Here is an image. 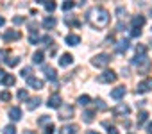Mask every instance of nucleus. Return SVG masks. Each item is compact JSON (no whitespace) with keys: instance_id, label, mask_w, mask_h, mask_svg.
<instances>
[{"instance_id":"obj_1","label":"nucleus","mask_w":152,"mask_h":134,"mask_svg":"<svg viewBox=\"0 0 152 134\" xmlns=\"http://www.w3.org/2000/svg\"><path fill=\"white\" fill-rule=\"evenodd\" d=\"M86 22L93 29H106L109 25V13H107V9L95 6L86 13Z\"/></svg>"},{"instance_id":"obj_2","label":"nucleus","mask_w":152,"mask_h":134,"mask_svg":"<svg viewBox=\"0 0 152 134\" xmlns=\"http://www.w3.org/2000/svg\"><path fill=\"white\" fill-rule=\"evenodd\" d=\"M111 63V55L109 54H99L91 59V64L95 66V68H106V66Z\"/></svg>"},{"instance_id":"obj_3","label":"nucleus","mask_w":152,"mask_h":134,"mask_svg":"<svg viewBox=\"0 0 152 134\" xmlns=\"http://www.w3.org/2000/svg\"><path fill=\"white\" fill-rule=\"evenodd\" d=\"M131 63L136 64L138 68H140V72H143V74L148 70V66H150V61L147 59V55H145V57H138V55H134V57L131 59Z\"/></svg>"},{"instance_id":"obj_4","label":"nucleus","mask_w":152,"mask_h":134,"mask_svg":"<svg viewBox=\"0 0 152 134\" xmlns=\"http://www.w3.org/2000/svg\"><path fill=\"white\" fill-rule=\"evenodd\" d=\"M97 81L102 82V84H111V82L116 81V74H115L113 70H106V72H102V74L97 77Z\"/></svg>"},{"instance_id":"obj_5","label":"nucleus","mask_w":152,"mask_h":134,"mask_svg":"<svg viewBox=\"0 0 152 134\" xmlns=\"http://www.w3.org/2000/svg\"><path fill=\"white\" fill-rule=\"evenodd\" d=\"M73 106H70V104H64V106H61L59 107V113H57V116L61 118V120H70V118H73Z\"/></svg>"},{"instance_id":"obj_6","label":"nucleus","mask_w":152,"mask_h":134,"mask_svg":"<svg viewBox=\"0 0 152 134\" xmlns=\"http://www.w3.org/2000/svg\"><path fill=\"white\" fill-rule=\"evenodd\" d=\"M111 111H113L115 116H125V114L131 113V107H129L127 104H118V106H115Z\"/></svg>"},{"instance_id":"obj_7","label":"nucleus","mask_w":152,"mask_h":134,"mask_svg":"<svg viewBox=\"0 0 152 134\" xmlns=\"http://www.w3.org/2000/svg\"><path fill=\"white\" fill-rule=\"evenodd\" d=\"M138 93H148V91H152V79L150 77H147L145 81H141L140 84H138V90H136Z\"/></svg>"},{"instance_id":"obj_8","label":"nucleus","mask_w":152,"mask_h":134,"mask_svg":"<svg viewBox=\"0 0 152 134\" xmlns=\"http://www.w3.org/2000/svg\"><path fill=\"white\" fill-rule=\"evenodd\" d=\"M43 72H45V77H47L50 82H56V81H57V72L52 68V66L45 64V66H43Z\"/></svg>"},{"instance_id":"obj_9","label":"nucleus","mask_w":152,"mask_h":134,"mask_svg":"<svg viewBox=\"0 0 152 134\" xmlns=\"http://www.w3.org/2000/svg\"><path fill=\"white\" fill-rule=\"evenodd\" d=\"M57 132H59V134H77V132H79V125H75V123L63 125Z\"/></svg>"},{"instance_id":"obj_10","label":"nucleus","mask_w":152,"mask_h":134,"mask_svg":"<svg viewBox=\"0 0 152 134\" xmlns=\"http://www.w3.org/2000/svg\"><path fill=\"white\" fill-rule=\"evenodd\" d=\"M29 27H31V34H29V43H31V45H36L38 41H41V38H39V34H38V31L34 29V27H36V23H29Z\"/></svg>"},{"instance_id":"obj_11","label":"nucleus","mask_w":152,"mask_h":134,"mask_svg":"<svg viewBox=\"0 0 152 134\" xmlns=\"http://www.w3.org/2000/svg\"><path fill=\"white\" fill-rule=\"evenodd\" d=\"M47 106H48V107H52V109H54V107H56V109H59V107L63 106V104H61V97H59L57 93L50 95V97H48V102H47Z\"/></svg>"},{"instance_id":"obj_12","label":"nucleus","mask_w":152,"mask_h":134,"mask_svg":"<svg viewBox=\"0 0 152 134\" xmlns=\"http://www.w3.org/2000/svg\"><path fill=\"white\" fill-rule=\"evenodd\" d=\"M22 38V34L18 32V31H7L6 34H4V41L6 43H9V41H18Z\"/></svg>"},{"instance_id":"obj_13","label":"nucleus","mask_w":152,"mask_h":134,"mask_svg":"<svg viewBox=\"0 0 152 134\" xmlns=\"http://www.w3.org/2000/svg\"><path fill=\"white\" fill-rule=\"evenodd\" d=\"M115 50L118 52V54H125L127 50H129V39H120L118 43H116V47H115Z\"/></svg>"},{"instance_id":"obj_14","label":"nucleus","mask_w":152,"mask_h":134,"mask_svg":"<svg viewBox=\"0 0 152 134\" xmlns=\"http://www.w3.org/2000/svg\"><path fill=\"white\" fill-rule=\"evenodd\" d=\"M56 23H57V20H56L54 16H45L43 22H41V27H43V29H54Z\"/></svg>"},{"instance_id":"obj_15","label":"nucleus","mask_w":152,"mask_h":134,"mask_svg":"<svg viewBox=\"0 0 152 134\" xmlns=\"http://www.w3.org/2000/svg\"><path fill=\"white\" fill-rule=\"evenodd\" d=\"M143 25H145V16H141V15H138V16H134L131 20V27L132 29H141Z\"/></svg>"},{"instance_id":"obj_16","label":"nucleus","mask_w":152,"mask_h":134,"mask_svg":"<svg viewBox=\"0 0 152 134\" xmlns=\"http://www.w3.org/2000/svg\"><path fill=\"white\" fill-rule=\"evenodd\" d=\"M27 84H29L31 88H34V90H41L45 82H43L41 79H38V77H34V75H32L31 79H27Z\"/></svg>"},{"instance_id":"obj_17","label":"nucleus","mask_w":152,"mask_h":134,"mask_svg":"<svg viewBox=\"0 0 152 134\" xmlns=\"http://www.w3.org/2000/svg\"><path fill=\"white\" fill-rule=\"evenodd\" d=\"M124 95H125V86H116L115 90H111V98L115 100H120Z\"/></svg>"},{"instance_id":"obj_18","label":"nucleus","mask_w":152,"mask_h":134,"mask_svg":"<svg viewBox=\"0 0 152 134\" xmlns=\"http://www.w3.org/2000/svg\"><path fill=\"white\" fill-rule=\"evenodd\" d=\"M72 63H73V55H72V54H63L61 59H59V66H63V68L70 66Z\"/></svg>"},{"instance_id":"obj_19","label":"nucleus","mask_w":152,"mask_h":134,"mask_svg":"<svg viewBox=\"0 0 152 134\" xmlns=\"http://www.w3.org/2000/svg\"><path fill=\"white\" fill-rule=\"evenodd\" d=\"M9 118H11L13 122H18V120L22 118V109H20V107H16V106H15V107H11V109H9Z\"/></svg>"},{"instance_id":"obj_20","label":"nucleus","mask_w":152,"mask_h":134,"mask_svg":"<svg viewBox=\"0 0 152 134\" xmlns=\"http://www.w3.org/2000/svg\"><path fill=\"white\" fill-rule=\"evenodd\" d=\"M64 41H66L68 45L75 47V45H79V43H81V36H77V34H68V36L64 38Z\"/></svg>"},{"instance_id":"obj_21","label":"nucleus","mask_w":152,"mask_h":134,"mask_svg":"<svg viewBox=\"0 0 152 134\" xmlns=\"http://www.w3.org/2000/svg\"><path fill=\"white\" fill-rule=\"evenodd\" d=\"M39 104H41V98H39V97H31V98H29V102H27V109H29V111H32V109H36Z\"/></svg>"},{"instance_id":"obj_22","label":"nucleus","mask_w":152,"mask_h":134,"mask_svg":"<svg viewBox=\"0 0 152 134\" xmlns=\"http://www.w3.org/2000/svg\"><path fill=\"white\" fill-rule=\"evenodd\" d=\"M95 113H97V109H88V111H84V113H83V120H84L86 123H91L93 118H95Z\"/></svg>"},{"instance_id":"obj_23","label":"nucleus","mask_w":152,"mask_h":134,"mask_svg":"<svg viewBox=\"0 0 152 134\" xmlns=\"http://www.w3.org/2000/svg\"><path fill=\"white\" fill-rule=\"evenodd\" d=\"M64 23H66V25H70V27H79V25H81V22H79V20H75L72 15L64 16Z\"/></svg>"},{"instance_id":"obj_24","label":"nucleus","mask_w":152,"mask_h":134,"mask_svg":"<svg viewBox=\"0 0 152 134\" xmlns=\"http://www.w3.org/2000/svg\"><path fill=\"white\" fill-rule=\"evenodd\" d=\"M43 57H45V54H43L41 50H36V52L32 54V63H34V64H39V63H43Z\"/></svg>"},{"instance_id":"obj_25","label":"nucleus","mask_w":152,"mask_h":134,"mask_svg":"<svg viewBox=\"0 0 152 134\" xmlns=\"http://www.w3.org/2000/svg\"><path fill=\"white\" fill-rule=\"evenodd\" d=\"M4 63L9 66V68H15V66H18V64H20V57H7Z\"/></svg>"},{"instance_id":"obj_26","label":"nucleus","mask_w":152,"mask_h":134,"mask_svg":"<svg viewBox=\"0 0 152 134\" xmlns=\"http://www.w3.org/2000/svg\"><path fill=\"white\" fill-rule=\"evenodd\" d=\"M41 4H43V7H45L48 13L56 11V2H50V0H41Z\"/></svg>"},{"instance_id":"obj_27","label":"nucleus","mask_w":152,"mask_h":134,"mask_svg":"<svg viewBox=\"0 0 152 134\" xmlns=\"http://www.w3.org/2000/svg\"><path fill=\"white\" fill-rule=\"evenodd\" d=\"M20 75H22L25 81H27V79H31V77H32V68H31V66H25V68H22Z\"/></svg>"},{"instance_id":"obj_28","label":"nucleus","mask_w":152,"mask_h":134,"mask_svg":"<svg viewBox=\"0 0 152 134\" xmlns=\"http://www.w3.org/2000/svg\"><path fill=\"white\" fill-rule=\"evenodd\" d=\"M136 55L138 57H145L147 55V47L145 45H136Z\"/></svg>"},{"instance_id":"obj_29","label":"nucleus","mask_w":152,"mask_h":134,"mask_svg":"<svg viewBox=\"0 0 152 134\" xmlns=\"http://www.w3.org/2000/svg\"><path fill=\"white\" fill-rule=\"evenodd\" d=\"M90 100H91V98H90L88 95H81V97L77 98V104H79L81 107H84V106H88V104H90Z\"/></svg>"},{"instance_id":"obj_30","label":"nucleus","mask_w":152,"mask_h":134,"mask_svg":"<svg viewBox=\"0 0 152 134\" xmlns=\"http://www.w3.org/2000/svg\"><path fill=\"white\" fill-rule=\"evenodd\" d=\"M147 118H148V113L147 111H140V114H138V125H143L147 122Z\"/></svg>"},{"instance_id":"obj_31","label":"nucleus","mask_w":152,"mask_h":134,"mask_svg":"<svg viewBox=\"0 0 152 134\" xmlns=\"http://www.w3.org/2000/svg\"><path fill=\"white\" fill-rule=\"evenodd\" d=\"M15 82H16V77L11 75V74H7V77H6V81H4V86H13Z\"/></svg>"},{"instance_id":"obj_32","label":"nucleus","mask_w":152,"mask_h":134,"mask_svg":"<svg viewBox=\"0 0 152 134\" xmlns=\"http://www.w3.org/2000/svg\"><path fill=\"white\" fill-rule=\"evenodd\" d=\"M38 125H41V127H43V125H50V116H48V114H43V116L38 120Z\"/></svg>"},{"instance_id":"obj_33","label":"nucleus","mask_w":152,"mask_h":134,"mask_svg":"<svg viewBox=\"0 0 152 134\" xmlns=\"http://www.w3.org/2000/svg\"><path fill=\"white\" fill-rule=\"evenodd\" d=\"M2 132H4V134H16V127H15V125H6Z\"/></svg>"},{"instance_id":"obj_34","label":"nucleus","mask_w":152,"mask_h":134,"mask_svg":"<svg viewBox=\"0 0 152 134\" xmlns=\"http://www.w3.org/2000/svg\"><path fill=\"white\" fill-rule=\"evenodd\" d=\"M18 98L23 102V100H29V93H27V90H20L18 91Z\"/></svg>"},{"instance_id":"obj_35","label":"nucleus","mask_w":152,"mask_h":134,"mask_svg":"<svg viewBox=\"0 0 152 134\" xmlns=\"http://www.w3.org/2000/svg\"><path fill=\"white\" fill-rule=\"evenodd\" d=\"M0 100L9 102V100H11V93H9V91H0Z\"/></svg>"},{"instance_id":"obj_36","label":"nucleus","mask_w":152,"mask_h":134,"mask_svg":"<svg viewBox=\"0 0 152 134\" xmlns=\"http://www.w3.org/2000/svg\"><path fill=\"white\" fill-rule=\"evenodd\" d=\"M75 7V2H70V0H66V2L63 4V11H70Z\"/></svg>"},{"instance_id":"obj_37","label":"nucleus","mask_w":152,"mask_h":134,"mask_svg":"<svg viewBox=\"0 0 152 134\" xmlns=\"http://www.w3.org/2000/svg\"><path fill=\"white\" fill-rule=\"evenodd\" d=\"M54 130H56V125H54V123H50V125H47V127H45V132H43V134H54Z\"/></svg>"},{"instance_id":"obj_38","label":"nucleus","mask_w":152,"mask_h":134,"mask_svg":"<svg viewBox=\"0 0 152 134\" xmlns=\"http://www.w3.org/2000/svg\"><path fill=\"white\" fill-rule=\"evenodd\" d=\"M41 43H45V47H50L52 45V38L50 36H45V38H41Z\"/></svg>"},{"instance_id":"obj_39","label":"nucleus","mask_w":152,"mask_h":134,"mask_svg":"<svg viewBox=\"0 0 152 134\" xmlns=\"http://www.w3.org/2000/svg\"><path fill=\"white\" fill-rule=\"evenodd\" d=\"M116 15H118V18H124V15H125V7H116Z\"/></svg>"},{"instance_id":"obj_40","label":"nucleus","mask_w":152,"mask_h":134,"mask_svg":"<svg viewBox=\"0 0 152 134\" xmlns=\"http://www.w3.org/2000/svg\"><path fill=\"white\" fill-rule=\"evenodd\" d=\"M131 36H132V38L141 36V29H131Z\"/></svg>"},{"instance_id":"obj_41","label":"nucleus","mask_w":152,"mask_h":134,"mask_svg":"<svg viewBox=\"0 0 152 134\" xmlns=\"http://www.w3.org/2000/svg\"><path fill=\"white\" fill-rule=\"evenodd\" d=\"M95 106H97L99 109H106V104H104L100 98H97V100H95ZM97 107H95V109H97Z\"/></svg>"},{"instance_id":"obj_42","label":"nucleus","mask_w":152,"mask_h":134,"mask_svg":"<svg viewBox=\"0 0 152 134\" xmlns=\"http://www.w3.org/2000/svg\"><path fill=\"white\" fill-rule=\"evenodd\" d=\"M6 77H7V74H6L4 70H0V84H4V81H6Z\"/></svg>"},{"instance_id":"obj_43","label":"nucleus","mask_w":152,"mask_h":134,"mask_svg":"<svg viewBox=\"0 0 152 134\" xmlns=\"http://www.w3.org/2000/svg\"><path fill=\"white\" fill-rule=\"evenodd\" d=\"M107 134H120L116 127H107Z\"/></svg>"},{"instance_id":"obj_44","label":"nucleus","mask_w":152,"mask_h":134,"mask_svg":"<svg viewBox=\"0 0 152 134\" xmlns=\"http://www.w3.org/2000/svg\"><path fill=\"white\" fill-rule=\"evenodd\" d=\"M7 54H9V52H7V50H0V63H2V61H6V59H4V57H6V55H7Z\"/></svg>"},{"instance_id":"obj_45","label":"nucleus","mask_w":152,"mask_h":134,"mask_svg":"<svg viewBox=\"0 0 152 134\" xmlns=\"http://www.w3.org/2000/svg\"><path fill=\"white\" fill-rule=\"evenodd\" d=\"M13 22H15V23H16V25H20V23H23V22H25V20H23V18H22V16H16V18H13Z\"/></svg>"},{"instance_id":"obj_46","label":"nucleus","mask_w":152,"mask_h":134,"mask_svg":"<svg viewBox=\"0 0 152 134\" xmlns=\"http://www.w3.org/2000/svg\"><path fill=\"white\" fill-rule=\"evenodd\" d=\"M56 54H57V48H56V47H52V48H50V55H52V57H54V55H56Z\"/></svg>"},{"instance_id":"obj_47","label":"nucleus","mask_w":152,"mask_h":134,"mask_svg":"<svg viewBox=\"0 0 152 134\" xmlns=\"http://www.w3.org/2000/svg\"><path fill=\"white\" fill-rule=\"evenodd\" d=\"M147 132H148V134H152V122H150V123H147Z\"/></svg>"},{"instance_id":"obj_48","label":"nucleus","mask_w":152,"mask_h":134,"mask_svg":"<svg viewBox=\"0 0 152 134\" xmlns=\"http://www.w3.org/2000/svg\"><path fill=\"white\" fill-rule=\"evenodd\" d=\"M4 23H6V20H4V18H2V16H0V27H2V25H4Z\"/></svg>"},{"instance_id":"obj_49","label":"nucleus","mask_w":152,"mask_h":134,"mask_svg":"<svg viewBox=\"0 0 152 134\" xmlns=\"http://www.w3.org/2000/svg\"><path fill=\"white\" fill-rule=\"evenodd\" d=\"M23 134H38V132H34V130H25Z\"/></svg>"},{"instance_id":"obj_50","label":"nucleus","mask_w":152,"mask_h":134,"mask_svg":"<svg viewBox=\"0 0 152 134\" xmlns=\"http://www.w3.org/2000/svg\"><path fill=\"white\" fill-rule=\"evenodd\" d=\"M88 134H99V132H93V130H88Z\"/></svg>"}]
</instances>
